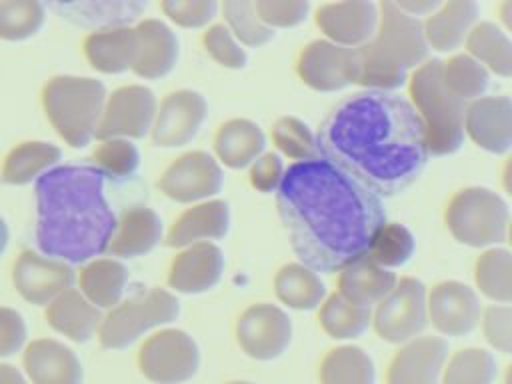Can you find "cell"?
I'll return each mask as SVG.
<instances>
[{
	"label": "cell",
	"instance_id": "obj_1",
	"mask_svg": "<svg viewBox=\"0 0 512 384\" xmlns=\"http://www.w3.org/2000/svg\"><path fill=\"white\" fill-rule=\"evenodd\" d=\"M276 206L292 250L314 272H336L366 256L386 224L380 196L322 156L284 170Z\"/></svg>",
	"mask_w": 512,
	"mask_h": 384
},
{
	"label": "cell",
	"instance_id": "obj_2",
	"mask_svg": "<svg viewBox=\"0 0 512 384\" xmlns=\"http://www.w3.org/2000/svg\"><path fill=\"white\" fill-rule=\"evenodd\" d=\"M320 156L376 196L406 190L428 162L424 124L414 106L388 92H358L342 100L316 136Z\"/></svg>",
	"mask_w": 512,
	"mask_h": 384
},
{
	"label": "cell",
	"instance_id": "obj_3",
	"mask_svg": "<svg viewBox=\"0 0 512 384\" xmlns=\"http://www.w3.org/2000/svg\"><path fill=\"white\" fill-rule=\"evenodd\" d=\"M96 166H54L36 180V244L48 258L88 262L106 252L116 216Z\"/></svg>",
	"mask_w": 512,
	"mask_h": 384
},
{
	"label": "cell",
	"instance_id": "obj_4",
	"mask_svg": "<svg viewBox=\"0 0 512 384\" xmlns=\"http://www.w3.org/2000/svg\"><path fill=\"white\" fill-rule=\"evenodd\" d=\"M378 14L374 38L356 48V84L374 92H390L406 82L410 68L426 62L430 48L422 20L400 10L396 2H382Z\"/></svg>",
	"mask_w": 512,
	"mask_h": 384
},
{
	"label": "cell",
	"instance_id": "obj_5",
	"mask_svg": "<svg viewBox=\"0 0 512 384\" xmlns=\"http://www.w3.org/2000/svg\"><path fill=\"white\" fill-rule=\"evenodd\" d=\"M410 98L418 112L428 154H454L464 142V116L468 102L454 96L442 80V62L426 60L410 76Z\"/></svg>",
	"mask_w": 512,
	"mask_h": 384
},
{
	"label": "cell",
	"instance_id": "obj_6",
	"mask_svg": "<svg viewBox=\"0 0 512 384\" xmlns=\"http://www.w3.org/2000/svg\"><path fill=\"white\" fill-rule=\"evenodd\" d=\"M106 88L96 78L54 76L42 88V108L56 134L72 148H84L98 128Z\"/></svg>",
	"mask_w": 512,
	"mask_h": 384
},
{
	"label": "cell",
	"instance_id": "obj_7",
	"mask_svg": "<svg viewBox=\"0 0 512 384\" xmlns=\"http://www.w3.org/2000/svg\"><path fill=\"white\" fill-rule=\"evenodd\" d=\"M446 224L458 242L488 248L506 242L510 212L496 192L472 186L452 196L446 208Z\"/></svg>",
	"mask_w": 512,
	"mask_h": 384
},
{
	"label": "cell",
	"instance_id": "obj_8",
	"mask_svg": "<svg viewBox=\"0 0 512 384\" xmlns=\"http://www.w3.org/2000/svg\"><path fill=\"white\" fill-rule=\"evenodd\" d=\"M178 314V298L164 288H152L146 294L116 304L102 316L98 340L104 348L120 350L136 342L144 332L174 322Z\"/></svg>",
	"mask_w": 512,
	"mask_h": 384
},
{
	"label": "cell",
	"instance_id": "obj_9",
	"mask_svg": "<svg viewBox=\"0 0 512 384\" xmlns=\"http://www.w3.org/2000/svg\"><path fill=\"white\" fill-rule=\"evenodd\" d=\"M138 366L154 384H182L196 376L200 350L194 338L184 330H160L142 344Z\"/></svg>",
	"mask_w": 512,
	"mask_h": 384
},
{
	"label": "cell",
	"instance_id": "obj_10",
	"mask_svg": "<svg viewBox=\"0 0 512 384\" xmlns=\"http://www.w3.org/2000/svg\"><path fill=\"white\" fill-rule=\"evenodd\" d=\"M376 334L392 344H406L428 324L426 286L416 278H402L376 304L372 314Z\"/></svg>",
	"mask_w": 512,
	"mask_h": 384
},
{
	"label": "cell",
	"instance_id": "obj_11",
	"mask_svg": "<svg viewBox=\"0 0 512 384\" xmlns=\"http://www.w3.org/2000/svg\"><path fill=\"white\" fill-rule=\"evenodd\" d=\"M156 110L158 102L150 88L140 84L122 86L106 96L94 138L100 142L110 138H144L152 130Z\"/></svg>",
	"mask_w": 512,
	"mask_h": 384
},
{
	"label": "cell",
	"instance_id": "obj_12",
	"mask_svg": "<svg viewBox=\"0 0 512 384\" xmlns=\"http://www.w3.org/2000/svg\"><path fill=\"white\" fill-rule=\"evenodd\" d=\"M224 174L218 160L202 150L176 158L162 174L160 190L180 204L206 202L222 190Z\"/></svg>",
	"mask_w": 512,
	"mask_h": 384
},
{
	"label": "cell",
	"instance_id": "obj_13",
	"mask_svg": "<svg viewBox=\"0 0 512 384\" xmlns=\"http://www.w3.org/2000/svg\"><path fill=\"white\" fill-rule=\"evenodd\" d=\"M240 348L254 360H274L286 352L292 340L288 314L274 304H254L236 322Z\"/></svg>",
	"mask_w": 512,
	"mask_h": 384
},
{
	"label": "cell",
	"instance_id": "obj_14",
	"mask_svg": "<svg viewBox=\"0 0 512 384\" xmlns=\"http://www.w3.org/2000/svg\"><path fill=\"white\" fill-rule=\"evenodd\" d=\"M70 264L42 256L34 250H22L12 266V284L16 292L36 306H48L56 296L74 284Z\"/></svg>",
	"mask_w": 512,
	"mask_h": 384
},
{
	"label": "cell",
	"instance_id": "obj_15",
	"mask_svg": "<svg viewBox=\"0 0 512 384\" xmlns=\"http://www.w3.org/2000/svg\"><path fill=\"white\" fill-rule=\"evenodd\" d=\"M356 48H344L330 40L310 42L298 58V76L318 92H336L356 84Z\"/></svg>",
	"mask_w": 512,
	"mask_h": 384
},
{
	"label": "cell",
	"instance_id": "obj_16",
	"mask_svg": "<svg viewBox=\"0 0 512 384\" xmlns=\"http://www.w3.org/2000/svg\"><path fill=\"white\" fill-rule=\"evenodd\" d=\"M208 116V104L194 90H176L168 94L152 124V142L160 148H178L196 138Z\"/></svg>",
	"mask_w": 512,
	"mask_h": 384
},
{
	"label": "cell",
	"instance_id": "obj_17",
	"mask_svg": "<svg viewBox=\"0 0 512 384\" xmlns=\"http://www.w3.org/2000/svg\"><path fill=\"white\" fill-rule=\"evenodd\" d=\"M428 322L444 336H464L480 320V300L476 292L456 280L436 284L426 294Z\"/></svg>",
	"mask_w": 512,
	"mask_h": 384
},
{
	"label": "cell",
	"instance_id": "obj_18",
	"mask_svg": "<svg viewBox=\"0 0 512 384\" xmlns=\"http://www.w3.org/2000/svg\"><path fill=\"white\" fill-rule=\"evenodd\" d=\"M378 16V4L368 0L332 2L316 10V24L330 42L344 48H360L374 38Z\"/></svg>",
	"mask_w": 512,
	"mask_h": 384
},
{
	"label": "cell",
	"instance_id": "obj_19",
	"mask_svg": "<svg viewBox=\"0 0 512 384\" xmlns=\"http://www.w3.org/2000/svg\"><path fill=\"white\" fill-rule=\"evenodd\" d=\"M446 358L448 342L444 338H414L394 354L388 368V384H438Z\"/></svg>",
	"mask_w": 512,
	"mask_h": 384
},
{
	"label": "cell",
	"instance_id": "obj_20",
	"mask_svg": "<svg viewBox=\"0 0 512 384\" xmlns=\"http://www.w3.org/2000/svg\"><path fill=\"white\" fill-rule=\"evenodd\" d=\"M464 134L492 154L512 146V102L508 96H482L466 106Z\"/></svg>",
	"mask_w": 512,
	"mask_h": 384
},
{
	"label": "cell",
	"instance_id": "obj_21",
	"mask_svg": "<svg viewBox=\"0 0 512 384\" xmlns=\"http://www.w3.org/2000/svg\"><path fill=\"white\" fill-rule=\"evenodd\" d=\"M224 272L222 250L212 242L186 246L170 264L168 284L182 294H200L214 288Z\"/></svg>",
	"mask_w": 512,
	"mask_h": 384
},
{
	"label": "cell",
	"instance_id": "obj_22",
	"mask_svg": "<svg viewBox=\"0 0 512 384\" xmlns=\"http://www.w3.org/2000/svg\"><path fill=\"white\" fill-rule=\"evenodd\" d=\"M32 384H82V366L76 354L58 340H32L22 356Z\"/></svg>",
	"mask_w": 512,
	"mask_h": 384
},
{
	"label": "cell",
	"instance_id": "obj_23",
	"mask_svg": "<svg viewBox=\"0 0 512 384\" xmlns=\"http://www.w3.org/2000/svg\"><path fill=\"white\" fill-rule=\"evenodd\" d=\"M136 60L132 72L140 78H162L176 66L178 40L176 34L160 20L146 18L136 24Z\"/></svg>",
	"mask_w": 512,
	"mask_h": 384
},
{
	"label": "cell",
	"instance_id": "obj_24",
	"mask_svg": "<svg viewBox=\"0 0 512 384\" xmlns=\"http://www.w3.org/2000/svg\"><path fill=\"white\" fill-rule=\"evenodd\" d=\"M230 228V210L224 200H206L182 212L166 234L170 248L220 240Z\"/></svg>",
	"mask_w": 512,
	"mask_h": 384
},
{
	"label": "cell",
	"instance_id": "obj_25",
	"mask_svg": "<svg viewBox=\"0 0 512 384\" xmlns=\"http://www.w3.org/2000/svg\"><path fill=\"white\" fill-rule=\"evenodd\" d=\"M52 8L60 18L96 32L130 26L146 10L138 0H90V2H54Z\"/></svg>",
	"mask_w": 512,
	"mask_h": 384
},
{
	"label": "cell",
	"instance_id": "obj_26",
	"mask_svg": "<svg viewBox=\"0 0 512 384\" xmlns=\"http://www.w3.org/2000/svg\"><path fill=\"white\" fill-rule=\"evenodd\" d=\"M478 18V4L474 0H450L430 14L424 22V38L428 48L438 52H452L466 42Z\"/></svg>",
	"mask_w": 512,
	"mask_h": 384
},
{
	"label": "cell",
	"instance_id": "obj_27",
	"mask_svg": "<svg viewBox=\"0 0 512 384\" xmlns=\"http://www.w3.org/2000/svg\"><path fill=\"white\" fill-rule=\"evenodd\" d=\"M160 240V216L148 206H132L120 216V220H116V228L106 250L112 256L136 258L150 252Z\"/></svg>",
	"mask_w": 512,
	"mask_h": 384
},
{
	"label": "cell",
	"instance_id": "obj_28",
	"mask_svg": "<svg viewBox=\"0 0 512 384\" xmlns=\"http://www.w3.org/2000/svg\"><path fill=\"white\" fill-rule=\"evenodd\" d=\"M46 322L66 338L74 342H86L94 334H98L102 314L96 306H92L80 290H66L56 296L44 312Z\"/></svg>",
	"mask_w": 512,
	"mask_h": 384
},
{
	"label": "cell",
	"instance_id": "obj_29",
	"mask_svg": "<svg viewBox=\"0 0 512 384\" xmlns=\"http://www.w3.org/2000/svg\"><path fill=\"white\" fill-rule=\"evenodd\" d=\"M136 48V30L130 26L92 32L84 40L86 60L102 74H120L132 70Z\"/></svg>",
	"mask_w": 512,
	"mask_h": 384
},
{
	"label": "cell",
	"instance_id": "obj_30",
	"mask_svg": "<svg viewBox=\"0 0 512 384\" xmlns=\"http://www.w3.org/2000/svg\"><path fill=\"white\" fill-rule=\"evenodd\" d=\"M396 282L398 278L394 272L378 266L372 258L362 256L340 270L338 292L354 304L372 308L396 286Z\"/></svg>",
	"mask_w": 512,
	"mask_h": 384
},
{
	"label": "cell",
	"instance_id": "obj_31",
	"mask_svg": "<svg viewBox=\"0 0 512 384\" xmlns=\"http://www.w3.org/2000/svg\"><path fill=\"white\" fill-rule=\"evenodd\" d=\"M266 136L258 124L246 118H232L224 122L214 136V150L218 160L234 170L250 166L264 154Z\"/></svg>",
	"mask_w": 512,
	"mask_h": 384
},
{
	"label": "cell",
	"instance_id": "obj_32",
	"mask_svg": "<svg viewBox=\"0 0 512 384\" xmlns=\"http://www.w3.org/2000/svg\"><path fill=\"white\" fill-rule=\"evenodd\" d=\"M128 284V270L114 258H94L80 270V294L98 310L120 304Z\"/></svg>",
	"mask_w": 512,
	"mask_h": 384
},
{
	"label": "cell",
	"instance_id": "obj_33",
	"mask_svg": "<svg viewBox=\"0 0 512 384\" xmlns=\"http://www.w3.org/2000/svg\"><path fill=\"white\" fill-rule=\"evenodd\" d=\"M62 152L58 146L42 140H30L14 146L2 164V180L12 186H24L38 180L44 172L54 168Z\"/></svg>",
	"mask_w": 512,
	"mask_h": 384
},
{
	"label": "cell",
	"instance_id": "obj_34",
	"mask_svg": "<svg viewBox=\"0 0 512 384\" xmlns=\"http://www.w3.org/2000/svg\"><path fill=\"white\" fill-rule=\"evenodd\" d=\"M274 290L282 304L294 310H314L326 298V286L320 276L304 264H286L274 278Z\"/></svg>",
	"mask_w": 512,
	"mask_h": 384
},
{
	"label": "cell",
	"instance_id": "obj_35",
	"mask_svg": "<svg viewBox=\"0 0 512 384\" xmlns=\"http://www.w3.org/2000/svg\"><path fill=\"white\" fill-rule=\"evenodd\" d=\"M468 56L486 70L508 78L512 74V42L508 34L492 22H476L466 36Z\"/></svg>",
	"mask_w": 512,
	"mask_h": 384
},
{
	"label": "cell",
	"instance_id": "obj_36",
	"mask_svg": "<svg viewBox=\"0 0 512 384\" xmlns=\"http://www.w3.org/2000/svg\"><path fill=\"white\" fill-rule=\"evenodd\" d=\"M372 322V308L354 304L340 292H334L322 302L320 324L334 340H352L362 336Z\"/></svg>",
	"mask_w": 512,
	"mask_h": 384
},
{
	"label": "cell",
	"instance_id": "obj_37",
	"mask_svg": "<svg viewBox=\"0 0 512 384\" xmlns=\"http://www.w3.org/2000/svg\"><path fill=\"white\" fill-rule=\"evenodd\" d=\"M320 380L322 384H374L376 368L362 348L340 346L324 356Z\"/></svg>",
	"mask_w": 512,
	"mask_h": 384
},
{
	"label": "cell",
	"instance_id": "obj_38",
	"mask_svg": "<svg viewBox=\"0 0 512 384\" xmlns=\"http://www.w3.org/2000/svg\"><path fill=\"white\" fill-rule=\"evenodd\" d=\"M476 286L490 300L508 304L512 300V256L504 248L482 252L474 268Z\"/></svg>",
	"mask_w": 512,
	"mask_h": 384
},
{
	"label": "cell",
	"instance_id": "obj_39",
	"mask_svg": "<svg viewBox=\"0 0 512 384\" xmlns=\"http://www.w3.org/2000/svg\"><path fill=\"white\" fill-rule=\"evenodd\" d=\"M498 364L492 352L464 348L450 356L442 370V384H494Z\"/></svg>",
	"mask_w": 512,
	"mask_h": 384
},
{
	"label": "cell",
	"instance_id": "obj_40",
	"mask_svg": "<svg viewBox=\"0 0 512 384\" xmlns=\"http://www.w3.org/2000/svg\"><path fill=\"white\" fill-rule=\"evenodd\" d=\"M442 80L446 88L460 100H478L490 84L488 70L468 54H456L442 62Z\"/></svg>",
	"mask_w": 512,
	"mask_h": 384
},
{
	"label": "cell",
	"instance_id": "obj_41",
	"mask_svg": "<svg viewBox=\"0 0 512 384\" xmlns=\"http://www.w3.org/2000/svg\"><path fill=\"white\" fill-rule=\"evenodd\" d=\"M416 242L412 232L396 222L382 224L368 248V258H372L378 266L390 270L406 264L414 254Z\"/></svg>",
	"mask_w": 512,
	"mask_h": 384
},
{
	"label": "cell",
	"instance_id": "obj_42",
	"mask_svg": "<svg viewBox=\"0 0 512 384\" xmlns=\"http://www.w3.org/2000/svg\"><path fill=\"white\" fill-rule=\"evenodd\" d=\"M46 18V6L36 0L0 2V38L18 42L34 36Z\"/></svg>",
	"mask_w": 512,
	"mask_h": 384
},
{
	"label": "cell",
	"instance_id": "obj_43",
	"mask_svg": "<svg viewBox=\"0 0 512 384\" xmlns=\"http://www.w3.org/2000/svg\"><path fill=\"white\" fill-rule=\"evenodd\" d=\"M222 14L226 28L232 32L238 44L258 48L274 38V30L258 18L254 2L250 0H226L222 4Z\"/></svg>",
	"mask_w": 512,
	"mask_h": 384
},
{
	"label": "cell",
	"instance_id": "obj_44",
	"mask_svg": "<svg viewBox=\"0 0 512 384\" xmlns=\"http://www.w3.org/2000/svg\"><path fill=\"white\" fill-rule=\"evenodd\" d=\"M272 140L282 154L298 162L320 158L318 142L312 130L294 116H284L272 126Z\"/></svg>",
	"mask_w": 512,
	"mask_h": 384
},
{
	"label": "cell",
	"instance_id": "obj_45",
	"mask_svg": "<svg viewBox=\"0 0 512 384\" xmlns=\"http://www.w3.org/2000/svg\"><path fill=\"white\" fill-rule=\"evenodd\" d=\"M94 166L112 178H128L140 164L138 148L126 138L102 140L92 152Z\"/></svg>",
	"mask_w": 512,
	"mask_h": 384
},
{
	"label": "cell",
	"instance_id": "obj_46",
	"mask_svg": "<svg viewBox=\"0 0 512 384\" xmlns=\"http://www.w3.org/2000/svg\"><path fill=\"white\" fill-rule=\"evenodd\" d=\"M206 52L224 68H244L246 66V50L238 44V40L232 36V32L224 24L210 26L202 36Z\"/></svg>",
	"mask_w": 512,
	"mask_h": 384
},
{
	"label": "cell",
	"instance_id": "obj_47",
	"mask_svg": "<svg viewBox=\"0 0 512 384\" xmlns=\"http://www.w3.org/2000/svg\"><path fill=\"white\" fill-rule=\"evenodd\" d=\"M258 18L268 28H294L308 16L310 4L304 0H258L254 2Z\"/></svg>",
	"mask_w": 512,
	"mask_h": 384
},
{
	"label": "cell",
	"instance_id": "obj_48",
	"mask_svg": "<svg viewBox=\"0 0 512 384\" xmlns=\"http://www.w3.org/2000/svg\"><path fill=\"white\" fill-rule=\"evenodd\" d=\"M164 14L182 28H202L216 18L218 4L214 0H164Z\"/></svg>",
	"mask_w": 512,
	"mask_h": 384
},
{
	"label": "cell",
	"instance_id": "obj_49",
	"mask_svg": "<svg viewBox=\"0 0 512 384\" xmlns=\"http://www.w3.org/2000/svg\"><path fill=\"white\" fill-rule=\"evenodd\" d=\"M484 336L496 350H512V310L508 306H490L484 312Z\"/></svg>",
	"mask_w": 512,
	"mask_h": 384
},
{
	"label": "cell",
	"instance_id": "obj_50",
	"mask_svg": "<svg viewBox=\"0 0 512 384\" xmlns=\"http://www.w3.org/2000/svg\"><path fill=\"white\" fill-rule=\"evenodd\" d=\"M284 170L282 158L274 152H266L250 164V184L264 194L276 192L284 178Z\"/></svg>",
	"mask_w": 512,
	"mask_h": 384
},
{
	"label": "cell",
	"instance_id": "obj_51",
	"mask_svg": "<svg viewBox=\"0 0 512 384\" xmlns=\"http://www.w3.org/2000/svg\"><path fill=\"white\" fill-rule=\"evenodd\" d=\"M26 340V324L20 312L0 306V356H10L22 348Z\"/></svg>",
	"mask_w": 512,
	"mask_h": 384
},
{
	"label": "cell",
	"instance_id": "obj_52",
	"mask_svg": "<svg viewBox=\"0 0 512 384\" xmlns=\"http://www.w3.org/2000/svg\"><path fill=\"white\" fill-rule=\"evenodd\" d=\"M396 6L400 10H404L406 14L418 18V16H430L440 8V2L436 0H424V2H396Z\"/></svg>",
	"mask_w": 512,
	"mask_h": 384
},
{
	"label": "cell",
	"instance_id": "obj_53",
	"mask_svg": "<svg viewBox=\"0 0 512 384\" xmlns=\"http://www.w3.org/2000/svg\"><path fill=\"white\" fill-rule=\"evenodd\" d=\"M0 384H28V382L14 366L0 364Z\"/></svg>",
	"mask_w": 512,
	"mask_h": 384
},
{
	"label": "cell",
	"instance_id": "obj_54",
	"mask_svg": "<svg viewBox=\"0 0 512 384\" xmlns=\"http://www.w3.org/2000/svg\"><path fill=\"white\" fill-rule=\"evenodd\" d=\"M6 244H8V226H6V222L0 218V254L6 250Z\"/></svg>",
	"mask_w": 512,
	"mask_h": 384
},
{
	"label": "cell",
	"instance_id": "obj_55",
	"mask_svg": "<svg viewBox=\"0 0 512 384\" xmlns=\"http://www.w3.org/2000/svg\"><path fill=\"white\" fill-rule=\"evenodd\" d=\"M228 384H252V382H228Z\"/></svg>",
	"mask_w": 512,
	"mask_h": 384
}]
</instances>
